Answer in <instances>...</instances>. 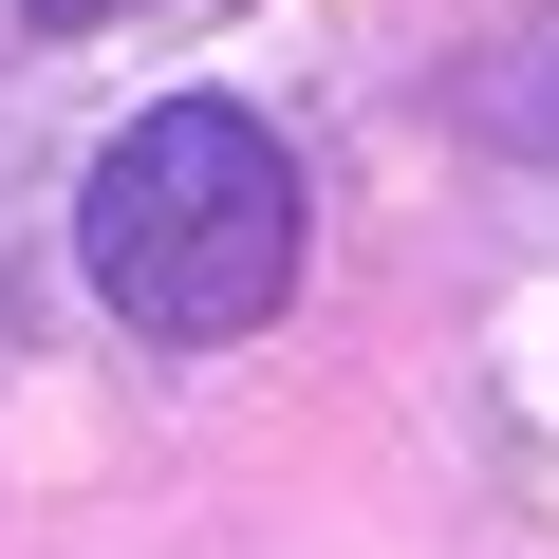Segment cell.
Masks as SVG:
<instances>
[{"mask_svg": "<svg viewBox=\"0 0 559 559\" xmlns=\"http://www.w3.org/2000/svg\"><path fill=\"white\" fill-rule=\"evenodd\" d=\"M75 261L150 355H224L299 299V150L242 94H150L75 187Z\"/></svg>", "mask_w": 559, "mask_h": 559, "instance_id": "cell-1", "label": "cell"}, {"mask_svg": "<svg viewBox=\"0 0 559 559\" xmlns=\"http://www.w3.org/2000/svg\"><path fill=\"white\" fill-rule=\"evenodd\" d=\"M20 20H112V0H20Z\"/></svg>", "mask_w": 559, "mask_h": 559, "instance_id": "cell-2", "label": "cell"}]
</instances>
